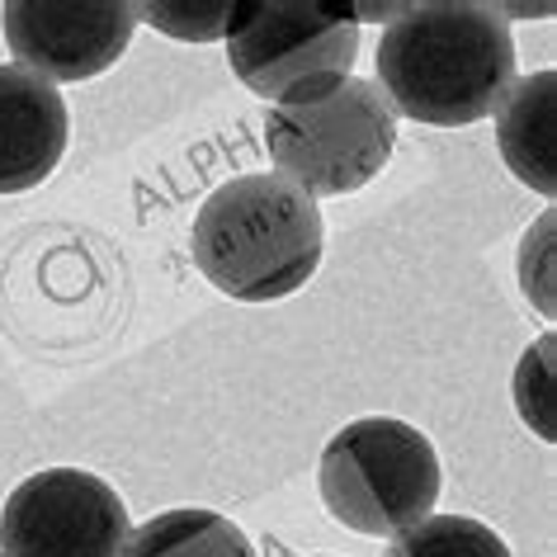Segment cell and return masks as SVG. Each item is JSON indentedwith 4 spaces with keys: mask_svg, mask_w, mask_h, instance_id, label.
Returning <instances> with one entry per match:
<instances>
[{
    "mask_svg": "<svg viewBox=\"0 0 557 557\" xmlns=\"http://www.w3.org/2000/svg\"><path fill=\"white\" fill-rule=\"evenodd\" d=\"M515 86V38L496 5H407L383 29L379 95L430 128H468L496 114Z\"/></svg>",
    "mask_w": 557,
    "mask_h": 557,
    "instance_id": "obj_1",
    "label": "cell"
},
{
    "mask_svg": "<svg viewBox=\"0 0 557 557\" xmlns=\"http://www.w3.org/2000/svg\"><path fill=\"white\" fill-rule=\"evenodd\" d=\"M137 24H151V29L180 38V44H213V38L227 34L232 24V0H151V5H133Z\"/></svg>",
    "mask_w": 557,
    "mask_h": 557,
    "instance_id": "obj_12",
    "label": "cell"
},
{
    "mask_svg": "<svg viewBox=\"0 0 557 557\" xmlns=\"http://www.w3.org/2000/svg\"><path fill=\"white\" fill-rule=\"evenodd\" d=\"M72 143V114L52 81L0 62V194L38 189Z\"/></svg>",
    "mask_w": 557,
    "mask_h": 557,
    "instance_id": "obj_8",
    "label": "cell"
},
{
    "mask_svg": "<svg viewBox=\"0 0 557 557\" xmlns=\"http://www.w3.org/2000/svg\"><path fill=\"white\" fill-rule=\"evenodd\" d=\"M194 264L236 302H278L322 270L326 222L317 199L288 180L250 171L218 185L194 213Z\"/></svg>",
    "mask_w": 557,
    "mask_h": 557,
    "instance_id": "obj_2",
    "label": "cell"
},
{
    "mask_svg": "<svg viewBox=\"0 0 557 557\" xmlns=\"http://www.w3.org/2000/svg\"><path fill=\"white\" fill-rule=\"evenodd\" d=\"M383 557H515L492 524L472 515H425L421 524L393 534Z\"/></svg>",
    "mask_w": 557,
    "mask_h": 557,
    "instance_id": "obj_11",
    "label": "cell"
},
{
    "mask_svg": "<svg viewBox=\"0 0 557 557\" xmlns=\"http://www.w3.org/2000/svg\"><path fill=\"white\" fill-rule=\"evenodd\" d=\"M123 557H260L246 529L218 510H161L147 524H137Z\"/></svg>",
    "mask_w": 557,
    "mask_h": 557,
    "instance_id": "obj_10",
    "label": "cell"
},
{
    "mask_svg": "<svg viewBox=\"0 0 557 557\" xmlns=\"http://www.w3.org/2000/svg\"><path fill=\"white\" fill-rule=\"evenodd\" d=\"M553 331L539 336V345H529L520 369H515V407H520L524 425L534 430L539 440L553 444Z\"/></svg>",
    "mask_w": 557,
    "mask_h": 557,
    "instance_id": "obj_13",
    "label": "cell"
},
{
    "mask_svg": "<svg viewBox=\"0 0 557 557\" xmlns=\"http://www.w3.org/2000/svg\"><path fill=\"white\" fill-rule=\"evenodd\" d=\"M227 62L260 100H284L317 76H355L359 24L350 5H302V0H256L232 5L222 34Z\"/></svg>",
    "mask_w": 557,
    "mask_h": 557,
    "instance_id": "obj_5",
    "label": "cell"
},
{
    "mask_svg": "<svg viewBox=\"0 0 557 557\" xmlns=\"http://www.w3.org/2000/svg\"><path fill=\"white\" fill-rule=\"evenodd\" d=\"M0 29L15 52V66L44 81H90L104 76L137 34V10L123 0H86V5H52V0H10L0 10Z\"/></svg>",
    "mask_w": 557,
    "mask_h": 557,
    "instance_id": "obj_7",
    "label": "cell"
},
{
    "mask_svg": "<svg viewBox=\"0 0 557 557\" xmlns=\"http://www.w3.org/2000/svg\"><path fill=\"white\" fill-rule=\"evenodd\" d=\"M331 520L364 539H393L435 515L444 472L421 430L397 416H364L331 435L317 468Z\"/></svg>",
    "mask_w": 557,
    "mask_h": 557,
    "instance_id": "obj_4",
    "label": "cell"
},
{
    "mask_svg": "<svg viewBox=\"0 0 557 557\" xmlns=\"http://www.w3.org/2000/svg\"><path fill=\"white\" fill-rule=\"evenodd\" d=\"M128 534L123 496L81 468L34 472L0 510V557H123Z\"/></svg>",
    "mask_w": 557,
    "mask_h": 557,
    "instance_id": "obj_6",
    "label": "cell"
},
{
    "mask_svg": "<svg viewBox=\"0 0 557 557\" xmlns=\"http://www.w3.org/2000/svg\"><path fill=\"white\" fill-rule=\"evenodd\" d=\"M264 147L308 199H341L364 189L397 147V114L364 76H317L274 100Z\"/></svg>",
    "mask_w": 557,
    "mask_h": 557,
    "instance_id": "obj_3",
    "label": "cell"
},
{
    "mask_svg": "<svg viewBox=\"0 0 557 557\" xmlns=\"http://www.w3.org/2000/svg\"><path fill=\"white\" fill-rule=\"evenodd\" d=\"M553 100H557V76L534 72L515 81L506 100L496 109V143L506 157L510 175L529 185L543 199H553L557 171H553Z\"/></svg>",
    "mask_w": 557,
    "mask_h": 557,
    "instance_id": "obj_9",
    "label": "cell"
}]
</instances>
